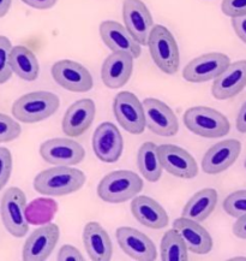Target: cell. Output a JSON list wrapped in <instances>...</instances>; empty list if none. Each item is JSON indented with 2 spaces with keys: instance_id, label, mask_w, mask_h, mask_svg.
<instances>
[{
  "instance_id": "25",
  "label": "cell",
  "mask_w": 246,
  "mask_h": 261,
  "mask_svg": "<svg viewBox=\"0 0 246 261\" xmlns=\"http://www.w3.org/2000/svg\"><path fill=\"white\" fill-rule=\"evenodd\" d=\"M216 205L218 192L212 188L202 189L189 200L182 210L181 217L202 223L214 212Z\"/></svg>"
},
{
  "instance_id": "7",
  "label": "cell",
  "mask_w": 246,
  "mask_h": 261,
  "mask_svg": "<svg viewBox=\"0 0 246 261\" xmlns=\"http://www.w3.org/2000/svg\"><path fill=\"white\" fill-rule=\"evenodd\" d=\"M113 113L121 128L132 135H139L147 126L143 102L131 92H120L115 95Z\"/></svg>"
},
{
  "instance_id": "10",
  "label": "cell",
  "mask_w": 246,
  "mask_h": 261,
  "mask_svg": "<svg viewBox=\"0 0 246 261\" xmlns=\"http://www.w3.org/2000/svg\"><path fill=\"white\" fill-rule=\"evenodd\" d=\"M60 236V230L56 224L47 223L40 225L28 236L22 250L24 261H45L54 250Z\"/></svg>"
},
{
  "instance_id": "32",
  "label": "cell",
  "mask_w": 246,
  "mask_h": 261,
  "mask_svg": "<svg viewBox=\"0 0 246 261\" xmlns=\"http://www.w3.org/2000/svg\"><path fill=\"white\" fill-rule=\"evenodd\" d=\"M22 133V128L17 122L8 115L0 113V143L11 142L18 139Z\"/></svg>"
},
{
  "instance_id": "27",
  "label": "cell",
  "mask_w": 246,
  "mask_h": 261,
  "mask_svg": "<svg viewBox=\"0 0 246 261\" xmlns=\"http://www.w3.org/2000/svg\"><path fill=\"white\" fill-rule=\"evenodd\" d=\"M137 165L143 178L149 182H158L164 170L159 156V146L152 142L143 143L138 149Z\"/></svg>"
},
{
  "instance_id": "22",
  "label": "cell",
  "mask_w": 246,
  "mask_h": 261,
  "mask_svg": "<svg viewBox=\"0 0 246 261\" xmlns=\"http://www.w3.org/2000/svg\"><path fill=\"white\" fill-rule=\"evenodd\" d=\"M173 229L180 233L191 253L204 255L211 252L212 239L210 233L196 220L180 217L174 220Z\"/></svg>"
},
{
  "instance_id": "14",
  "label": "cell",
  "mask_w": 246,
  "mask_h": 261,
  "mask_svg": "<svg viewBox=\"0 0 246 261\" xmlns=\"http://www.w3.org/2000/svg\"><path fill=\"white\" fill-rule=\"evenodd\" d=\"M124 149V140L119 129L111 122H105L95 129L93 135V150L99 160L115 163L120 159Z\"/></svg>"
},
{
  "instance_id": "12",
  "label": "cell",
  "mask_w": 246,
  "mask_h": 261,
  "mask_svg": "<svg viewBox=\"0 0 246 261\" xmlns=\"http://www.w3.org/2000/svg\"><path fill=\"white\" fill-rule=\"evenodd\" d=\"M145 124L159 136L172 137L179 132V120L168 105L161 100L148 98L143 100Z\"/></svg>"
},
{
  "instance_id": "38",
  "label": "cell",
  "mask_w": 246,
  "mask_h": 261,
  "mask_svg": "<svg viewBox=\"0 0 246 261\" xmlns=\"http://www.w3.org/2000/svg\"><path fill=\"white\" fill-rule=\"evenodd\" d=\"M233 233L238 239L246 240V214L237 218L233 225Z\"/></svg>"
},
{
  "instance_id": "30",
  "label": "cell",
  "mask_w": 246,
  "mask_h": 261,
  "mask_svg": "<svg viewBox=\"0 0 246 261\" xmlns=\"http://www.w3.org/2000/svg\"><path fill=\"white\" fill-rule=\"evenodd\" d=\"M224 210L228 216L239 218L246 214V190H238L226 197Z\"/></svg>"
},
{
  "instance_id": "5",
  "label": "cell",
  "mask_w": 246,
  "mask_h": 261,
  "mask_svg": "<svg viewBox=\"0 0 246 261\" xmlns=\"http://www.w3.org/2000/svg\"><path fill=\"white\" fill-rule=\"evenodd\" d=\"M184 124L191 133L205 139H220L231 130L229 120L211 107L195 106L184 113Z\"/></svg>"
},
{
  "instance_id": "37",
  "label": "cell",
  "mask_w": 246,
  "mask_h": 261,
  "mask_svg": "<svg viewBox=\"0 0 246 261\" xmlns=\"http://www.w3.org/2000/svg\"><path fill=\"white\" fill-rule=\"evenodd\" d=\"M25 5L36 10H48L56 4L58 0H22Z\"/></svg>"
},
{
  "instance_id": "35",
  "label": "cell",
  "mask_w": 246,
  "mask_h": 261,
  "mask_svg": "<svg viewBox=\"0 0 246 261\" xmlns=\"http://www.w3.org/2000/svg\"><path fill=\"white\" fill-rule=\"evenodd\" d=\"M56 259H58V261H83L84 257L76 247L71 246V244H65L59 249Z\"/></svg>"
},
{
  "instance_id": "40",
  "label": "cell",
  "mask_w": 246,
  "mask_h": 261,
  "mask_svg": "<svg viewBox=\"0 0 246 261\" xmlns=\"http://www.w3.org/2000/svg\"><path fill=\"white\" fill-rule=\"evenodd\" d=\"M12 0H0V18L8 15L10 8H11Z\"/></svg>"
},
{
  "instance_id": "18",
  "label": "cell",
  "mask_w": 246,
  "mask_h": 261,
  "mask_svg": "<svg viewBox=\"0 0 246 261\" xmlns=\"http://www.w3.org/2000/svg\"><path fill=\"white\" fill-rule=\"evenodd\" d=\"M100 36L112 52H126L135 59L141 56L142 45L120 23L114 21L102 22L100 24Z\"/></svg>"
},
{
  "instance_id": "21",
  "label": "cell",
  "mask_w": 246,
  "mask_h": 261,
  "mask_svg": "<svg viewBox=\"0 0 246 261\" xmlns=\"http://www.w3.org/2000/svg\"><path fill=\"white\" fill-rule=\"evenodd\" d=\"M96 106L91 99H81L69 107L63 118V132L69 137H78L90 128Z\"/></svg>"
},
{
  "instance_id": "19",
  "label": "cell",
  "mask_w": 246,
  "mask_h": 261,
  "mask_svg": "<svg viewBox=\"0 0 246 261\" xmlns=\"http://www.w3.org/2000/svg\"><path fill=\"white\" fill-rule=\"evenodd\" d=\"M134 57L126 52H112L101 68V79L106 87L119 89L124 87L134 71Z\"/></svg>"
},
{
  "instance_id": "33",
  "label": "cell",
  "mask_w": 246,
  "mask_h": 261,
  "mask_svg": "<svg viewBox=\"0 0 246 261\" xmlns=\"http://www.w3.org/2000/svg\"><path fill=\"white\" fill-rule=\"evenodd\" d=\"M12 172V154L5 147H0V190L8 184Z\"/></svg>"
},
{
  "instance_id": "28",
  "label": "cell",
  "mask_w": 246,
  "mask_h": 261,
  "mask_svg": "<svg viewBox=\"0 0 246 261\" xmlns=\"http://www.w3.org/2000/svg\"><path fill=\"white\" fill-rule=\"evenodd\" d=\"M188 246L175 229L165 232L161 240V260L186 261L189 260Z\"/></svg>"
},
{
  "instance_id": "24",
  "label": "cell",
  "mask_w": 246,
  "mask_h": 261,
  "mask_svg": "<svg viewBox=\"0 0 246 261\" xmlns=\"http://www.w3.org/2000/svg\"><path fill=\"white\" fill-rule=\"evenodd\" d=\"M131 213L142 225L149 229H164L169 223L168 214L164 207L154 199L145 195L135 196L132 199Z\"/></svg>"
},
{
  "instance_id": "20",
  "label": "cell",
  "mask_w": 246,
  "mask_h": 261,
  "mask_svg": "<svg viewBox=\"0 0 246 261\" xmlns=\"http://www.w3.org/2000/svg\"><path fill=\"white\" fill-rule=\"evenodd\" d=\"M246 87V60L231 63L228 68L215 79L211 94L218 100L234 98Z\"/></svg>"
},
{
  "instance_id": "1",
  "label": "cell",
  "mask_w": 246,
  "mask_h": 261,
  "mask_svg": "<svg viewBox=\"0 0 246 261\" xmlns=\"http://www.w3.org/2000/svg\"><path fill=\"white\" fill-rule=\"evenodd\" d=\"M81 170L70 166H55L41 171L34 179V189L41 195L64 196L77 192L85 184Z\"/></svg>"
},
{
  "instance_id": "31",
  "label": "cell",
  "mask_w": 246,
  "mask_h": 261,
  "mask_svg": "<svg viewBox=\"0 0 246 261\" xmlns=\"http://www.w3.org/2000/svg\"><path fill=\"white\" fill-rule=\"evenodd\" d=\"M12 51V43L6 36H0V85H4L11 79L12 69L10 64V55Z\"/></svg>"
},
{
  "instance_id": "17",
  "label": "cell",
  "mask_w": 246,
  "mask_h": 261,
  "mask_svg": "<svg viewBox=\"0 0 246 261\" xmlns=\"http://www.w3.org/2000/svg\"><path fill=\"white\" fill-rule=\"evenodd\" d=\"M241 152L240 141L234 139L215 143L207 150L202 159V170L208 175H218L226 171L237 162Z\"/></svg>"
},
{
  "instance_id": "15",
  "label": "cell",
  "mask_w": 246,
  "mask_h": 261,
  "mask_svg": "<svg viewBox=\"0 0 246 261\" xmlns=\"http://www.w3.org/2000/svg\"><path fill=\"white\" fill-rule=\"evenodd\" d=\"M159 156L162 169L172 176L184 179H192L198 175V165L188 150L175 145L159 146Z\"/></svg>"
},
{
  "instance_id": "11",
  "label": "cell",
  "mask_w": 246,
  "mask_h": 261,
  "mask_svg": "<svg viewBox=\"0 0 246 261\" xmlns=\"http://www.w3.org/2000/svg\"><path fill=\"white\" fill-rule=\"evenodd\" d=\"M40 155L46 163L55 166H74L85 158V150L70 139H51L40 146Z\"/></svg>"
},
{
  "instance_id": "13",
  "label": "cell",
  "mask_w": 246,
  "mask_h": 261,
  "mask_svg": "<svg viewBox=\"0 0 246 261\" xmlns=\"http://www.w3.org/2000/svg\"><path fill=\"white\" fill-rule=\"evenodd\" d=\"M122 19L130 34L142 46L148 45V39L154 27L152 16L142 0H124Z\"/></svg>"
},
{
  "instance_id": "34",
  "label": "cell",
  "mask_w": 246,
  "mask_h": 261,
  "mask_svg": "<svg viewBox=\"0 0 246 261\" xmlns=\"http://www.w3.org/2000/svg\"><path fill=\"white\" fill-rule=\"evenodd\" d=\"M221 10L231 18L246 16V0H222Z\"/></svg>"
},
{
  "instance_id": "42",
  "label": "cell",
  "mask_w": 246,
  "mask_h": 261,
  "mask_svg": "<svg viewBox=\"0 0 246 261\" xmlns=\"http://www.w3.org/2000/svg\"><path fill=\"white\" fill-rule=\"evenodd\" d=\"M245 169H246V160H245Z\"/></svg>"
},
{
  "instance_id": "3",
  "label": "cell",
  "mask_w": 246,
  "mask_h": 261,
  "mask_svg": "<svg viewBox=\"0 0 246 261\" xmlns=\"http://www.w3.org/2000/svg\"><path fill=\"white\" fill-rule=\"evenodd\" d=\"M143 189V179L129 170H118L106 175L98 186V195L102 201L121 203L134 199Z\"/></svg>"
},
{
  "instance_id": "16",
  "label": "cell",
  "mask_w": 246,
  "mask_h": 261,
  "mask_svg": "<svg viewBox=\"0 0 246 261\" xmlns=\"http://www.w3.org/2000/svg\"><path fill=\"white\" fill-rule=\"evenodd\" d=\"M115 236L120 249L131 259L138 261H154L158 259V250L154 242L134 227H119Z\"/></svg>"
},
{
  "instance_id": "23",
  "label": "cell",
  "mask_w": 246,
  "mask_h": 261,
  "mask_svg": "<svg viewBox=\"0 0 246 261\" xmlns=\"http://www.w3.org/2000/svg\"><path fill=\"white\" fill-rule=\"evenodd\" d=\"M83 244L93 261H109L113 244L108 232L98 222H89L83 229Z\"/></svg>"
},
{
  "instance_id": "4",
  "label": "cell",
  "mask_w": 246,
  "mask_h": 261,
  "mask_svg": "<svg viewBox=\"0 0 246 261\" xmlns=\"http://www.w3.org/2000/svg\"><path fill=\"white\" fill-rule=\"evenodd\" d=\"M148 47L151 59L162 72L174 75L180 66V55L174 36L164 25L152 27L148 39Z\"/></svg>"
},
{
  "instance_id": "36",
  "label": "cell",
  "mask_w": 246,
  "mask_h": 261,
  "mask_svg": "<svg viewBox=\"0 0 246 261\" xmlns=\"http://www.w3.org/2000/svg\"><path fill=\"white\" fill-rule=\"evenodd\" d=\"M232 27L238 38L246 43V16L232 18Z\"/></svg>"
},
{
  "instance_id": "39",
  "label": "cell",
  "mask_w": 246,
  "mask_h": 261,
  "mask_svg": "<svg viewBox=\"0 0 246 261\" xmlns=\"http://www.w3.org/2000/svg\"><path fill=\"white\" fill-rule=\"evenodd\" d=\"M235 126H237L238 132L246 134V101L242 103L240 111H239V113H238Z\"/></svg>"
},
{
  "instance_id": "26",
  "label": "cell",
  "mask_w": 246,
  "mask_h": 261,
  "mask_svg": "<svg viewBox=\"0 0 246 261\" xmlns=\"http://www.w3.org/2000/svg\"><path fill=\"white\" fill-rule=\"evenodd\" d=\"M13 73L24 81L32 82L39 77L40 65L36 56L25 46H15L10 55Z\"/></svg>"
},
{
  "instance_id": "9",
  "label": "cell",
  "mask_w": 246,
  "mask_h": 261,
  "mask_svg": "<svg viewBox=\"0 0 246 261\" xmlns=\"http://www.w3.org/2000/svg\"><path fill=\"white\" fill-rule=\"evenodd\" d=\"M51 72L53 80L69 92L85 93L94 86L89 70L74 60H59L53 64Z\"/></svg>"
},
{
  "instance_id": "2",
  "label": "cell",
  "mask_w": 246,
  "mask_h": 261,
  "mask_svg": "<svg viewBox=\"0 0 246 261\" xmlns=\"http://www.w3.org/2000/svg\"><path fill=\"white\" fill-rule=\"evenodd\" d=\"M60 101L55 94L45 90L22 95L13 102L11 112L18 122L33 124L49 118L58 111Z\"/></svg>"
},
{
  "instance_id": "8",
  "label": "cell",
  "mask_w": 246,
  "mask_h": 261,
  "mask_svg": "<svg viewBox=\"0 0 246 261\" xmlns=\"http://www.w3.org/2000/svg\"><path fill=\"white\" fill-rule=\"evenodd\" d=\"M229 64L231 59L224 53H205L188 63L182 70V77L191 83L208 82L219 77Z\"/></svg>"
},
{
  "instance_id": "6",
  "label": "cell",
  "mask_w": 246,
  "mask_h": 261,
  "mask_svg": "<svg viewBox=\"0 0 246 261\" xmlns=\"http://www.w3.org/2000/svg\"><path fill=\"white\" fill-rule=\"evenodd\" d=\"M25 208L26 197L23 190L17 187L6 189L0 203V216L8 232L17 239L28 233L29 223L25 216Z\"/></svg>"
},
{
  "instance_id": "29",
  "label": "cell",
  "mask_w": 246,
  "mask_h": 261,
  "mask_svg": "<svg viewBox=\"0 0 246 261\" xmlns=\"http://www.w3.org/2000/svg\"><path fill=\"white\" fill-rule=\"evenodd\" d=\"M56 211H58V203L55 200L48 199V197H40L26 205L25 216L29 224L40 226L43 224L51 223Z\"/></svg>"
},
{
  "instance_id": "41",
  "label": "cell",
  "mask_w": 246,
  "mask_h": 261,
  "mask_svg": "<svg viewBox=\"0 0 246 261\" xmlns=\"http://www.w3.org/2000/svg\"><path fill=\"white\" fill-rule=\"evenodd\" d=\"M232 260H246V257H234V259Z\"/></svg>"
}]
</instances>
